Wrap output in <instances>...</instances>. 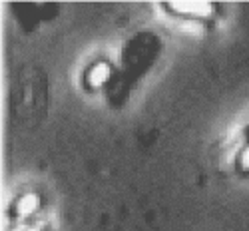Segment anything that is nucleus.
<instances>
[{"instance_id": "nucleus-2", "label": "nucleus", "mask_w": 249, "mask_h": 231, "mask_svg": "<svg viewBox=\"0 0 249 231\" xmlns=\"http://www.w3.org/2000/svg\"><path fill=\"white\" fill-rule=\"evenodd\" d=\"M170 12L185 18H196V20H205L213 16V6L207 2H174L168 6Z\"/></svg>"}, {"instance_id": "nucleus-5", "label": "nucleus", "mask_w": 249, "mask_h": 231, "mask_svg": "<svg viewBox=\"0 0 249 231\" xmlns=\"http://www.w3.org/2000/svg\"><path fill=\"white\" fill-rule=\"evenodd\" d=\"M24 231H42L40 227H28V229H24Z\"/></svg>"}, {"instance_id": "nucleus-4", "label": "nucleus", "mask_w": 249, "mask_h": 231, "mask_svg": "<svg viewBox=\"0 0 249 231\" xmlns=\"http://www.w3.org/2000/svg\"><path fill=\"white\" fill-rule=\"evenodd\" d=\"M235 165H237V172L239 174H247L249 172V145H245V148L237 154Z\"/></svg>"}, {"instance_id": "nucleus-1", "label": "nucleus", "mask_w": 249, "mask_h": 231, "mask_svg": "<svg viewBox=\"0 0 249 231\" xmlns=\"http://www.w3.org/2000/svg\"><path fill=\"white\" fill-rule=\"evenodd\" d=\"M114 78V68L108 64V62H96L92 64L86 72H84V86L88 90H102L110 86V82Z\"/></svg>"}, {"instance_id": "nucleus-3", "label": "nucleus", "mask_w": 249, "mask_h": 231, "mask_svg": "<svg viewBox=\"0 0 249 231\" xmlns=\"http://www.w3.org/2000/svg\"><path fill=\"white\" fill-rule=\"evenodd\" d=\"M40 209V197L36 194H24L16 199V215L20 219H26L30 215H34Z\"/></svg>"}]
</instances>
